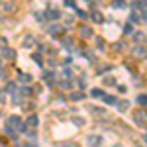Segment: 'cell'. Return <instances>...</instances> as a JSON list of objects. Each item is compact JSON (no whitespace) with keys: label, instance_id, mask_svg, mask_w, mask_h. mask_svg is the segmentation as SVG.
Returning a JSON list of instances; mask_svg holds the SVG:
<instances>
[{"label":"cell","instance_id":"obj_15","mask_svg":"<svg viewBox=\"0 0 147 147\" xmlns=\"http://www.w3.org/2000/svg\"><path fill=\"white\" fill-rule=\"evenodd\" d=\"M124 34H131V24H125V28H124Z\"/></svg>","mask_w":147,"mask_h":147},{"label":"cell","instance_id":"obj_13","mask_svg":"<svg viewBox=\"0 0 147 147\" xmlns=\"http://www.w3.org/2000/svg\"><path fill=\"white\" fill-rule=\"evenodd\" d=\"M114 6H118V8H122V6H125L124 0H114Z\"/></svg>","mask_w":147,"mask_h":147},{"label":"cell","instance_id":"obj_14","mask_svg":"<svg viewBox=\"0 0 147 147\" xmlns=\"http://www.w3.org/2000/svg\"><path fill=\"white\" fill-rule=\"evenodd\" d=\"M92 18H94L96 22H102V16H100V14H98V12H94V14H92Z\"/></svg>","mask_w":147,"mask_h":147},{"label":"cell","instance_id":"obj_5","mask_svg":"<svg viewBox=\"0 0 147 147\" xmlns=\"http://www.w3.org/2000/svg\"><path fill=\"white\" fill-rule=\"evenodd\" d=\"M4 57H6V59H14V57H16V51H12V49H4Z\"/></svg>","mask_w":147,"mask_h":147},{"label":"cell","instance_id":"obj_4","mask_svg":"<svg viewBox=\"0 0 147 147\" xmlns=\"http://www.w3.org/2000/svg\"><path fill=\"white\" fill-rule=\"evenodd\" d=\"M18 77H20V80H24V82H32V75H26V73H20Z\"/></svg>","mask_w":147,"mask_h":147},{"label":"cell","instance_id":"obj_2","mask_svg":"<svg viewBox=\"0 0 147 147\" xmlns=\"http://www.w3.org/2000/svg\"><path fill=\"white\" fill-rule=\"evenodd\" d=\"M127 108H129V102H127V100H122V102H118V110H120V112H125Z\"/></svg>","mask_w":147,"mask_h":147},{"label":"cell","instance_id":"obj_17","mask_svg":"<svg viewBox=\"0 0 147 147\" xmlns=\"http://www.w3.org/2000/svg\"><path fill=\"white\" fill-rule=\"evenodd\" d=\"M96 45H98V47H104V39H102V37H96Z\"/></svg>","mask_w":147,"mask_h":147},{"label":"cell","instance_id":"obj_1","mask_svg":"<svg viewBox=\"0 0 147 147\" xmlns=\"http://www.w3.org/2000/svg\"><path fill=\"white\" fill-rule=\"evenodd\" d=\"M10 125H14V129H24V125H22V122H20L18 116H12L10 118Z\"/></svg>","mask_w":147,"mask_h":147},{"label":"cell","instance_id":"obj_6","mask_svg":"<svg viewBox=\"0 0 147 147\" xmlns=\"http://www.w3.org/2000/svg\"><path fill=\"white\" fill-rule=\"evenodd\" d=\"M137 102H139V106H145L147 96H145V94H139V96H137Z\"/></svg>","mask_w":147,"mask_h":147},{"label":"cell","instance_id":"obj_11","mask_svg":"<svg viewBox=\"0 0 147 147\" xmlns=\"http://www.w3.org/2000/svg\"><path fill=\"white\" fill-rule=\"evenodd\" d=\"M92 96H94V98H100V96H104V94H102V90L94 88V90H92Z\"/></svg>","mask_w":147,"mask_h":147},{"label":"cell","instance_id":"obj_18","mask_svg":"<svg viewBox=\"0 0 147 147\" xmlns=\"http://www.w3.org/2000/svg\"><path fill=\"white\" fill-rule=\"evenodd\" d=\"M82 96H84V94H82V92H77V94H73V98H75V100H80V98H82Z\"/></svg>","mask_w":147,"mask_h":147},{"label":"cell","instance_id":"obj_19","mask_svg":"<svg viewBox=\"0 0 147 147\" xmlns=\"http://www.w3.org/2000/svg\"><path fill=\"white\" fill-rule=\"evenodd\" d=\"M75 12H77V14H79L80 18H84V16H86V14H84V12H82V10H79V8H77V10H75Z\"/></svg>","mask_w":147,"mask_h":147},{"label":"cell","instance_id":"obj_9","mask_svg":"<svg viewBox=\"0 0 147 147\" xmlns=\"http://www.w3.org/2000/svg\"><path fill=\"white\" fill-rule=\"evenodd\" d=\"M47 16L55 20V18H59V10H55V8H53V10H51V12H47Z\"/></svg>","mask_w":147,"mask_h":147},{"label":"cell","instance_id":"obj_3","mask_svg":"<svg viewBox=\"0 0 147 147\" xmlns=\"http://www.w3.org/2000/svg\"><path fill=\"white\" fill-rule=\"evenodd\" d=\"M28 124H30V125H34V127H35V125L39 124V118H37V116H30V118H28Z\"/></svg>","mask_w":147,"mask_h":147},{"label":"cell","instance_id":"obj_10","mask_svg":"<svg viewBox=\"0 0 147 147\" xmlns=\"http://www.w3.org/2000/svg\"><path fill=\"white\" fill-rule=\"evenodd\" d=\"M90 34H92V32L88 30V28H82V30H80V35H84V37H88Z\"/></svg>","mask_w":147,"mask_h":147},{"label":"cell","instance_id":"obj_16","mask_svg":"<svg viewBox=\"0 0 147 147\" xmlns=\"http://www.w3.org/2000/svg\"><path fill=\"white\" fill-rule=\"evenodd\" d=\"M43 79H53V73H51V71H47V73H43Z\"/></svg>","mask_w":147,"mask_h":147},{"label":"cell","instance_id":"obj_8","mask_svg":"<svg viewBox=\"0 0 147 147\" xmlns=\"http://www.w3.org/2000/svg\"><path fill=\"white\" fill-rule=\"evenodd\" d=\"M143 120H145V116L137 112V114H136V122H137V124H141V125H143Z\"/></svg>","mask_w":147,"mask_h":147},{"label":"cell","instance_id":"obj_12","mask_svg":"<svg viewBox=\"0 0 147 147\" xmlns=\"http://www.w3.org/2000/svg\"><path fill=\"white\" fill-rule=\"evenodd\" d=\"M104 100H106V104H114L116 102V96H104Z\"/></svg>","mask_w":147,"mask_h":147},{"label":"cell","instance_id":"obj_7","mask_svg":"<svg viewBox=\"0 0 147 147\" xmlns=\"http://www.w3.org/2000/svg\"><path fill=\"white\" fill-rule=\"evenodd\" d=\"M6 134H8V136H10L12 139H16V137H18V136H16V129H12L10 125H8V127H6Z\"/></svg>","mask_w":147,"mask_h":147}]
</instances>
